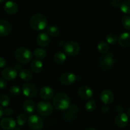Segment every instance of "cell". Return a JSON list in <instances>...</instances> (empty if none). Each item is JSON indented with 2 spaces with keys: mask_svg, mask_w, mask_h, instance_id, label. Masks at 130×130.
Masks as SVG:
<instances>
[{
  "mask_svg": "<svg viewBox=\"0 0 130 130\" xmlns=\"http://www.w3.org/2000/svg\"><path fill=\"white\" fill-rule=\"evenodd\" d=\"M6 60H5V58H2V57H0V68H2L6 66Z\"/></svg>",
  "mask_w": 130,
  "mask_h": 130,
  "instance_id": "cell-38",
  "label": "cell"
},
{
  "mask_svg": "<svg viewBox=\"0 0 130 130\" xmlns=\"http://www.w3.org/2000/svg\"><path fill=\"white\" fill-rule=\"evenodd\" d=\"M10 92L13 96H18L20 93V88L17 86H13L10 88Z\"/></svg>",
  "mask_w": 130,
  "mask_h": 130,
  "instance_id": "cell-33",
  "label": "cell"
},
{
  "mask_svg": "<svg viewBox=\"0 0 130 130\" xmlns=\"http://www.w3.org/2000/svg\"><path fill=\"white\" fill-rule=\"evenodd\" d=\"M10 104V99L8 96L5 94H3L0 96V104L3 107H7Z\"/></svg>",
  "mask_w": 130,
  "mask_h": 130,
  "instance_id": "cell-30",
  "label": "cell"
},
{
  "mask_svg": "<svg viewBox=\"0 0 130 130\" xmlns=\"http://www.w3.org/2000/svg\"><path fill=\"white\" fill-rule=\"evenodd\" d=\"M55 62H56L58 64H62L66 61V55L64 53L62 52H58L54 55L53 57Z\"/></svg>",
  "mask_w": 130,
  "mask_h": 130,
  "instance_id": "cell-22",
  "label": "cell"
},
{
  "mask_svg": "<svg viewBox=\"0 0 130 130\" xmlns=\"http://www.w3.org/2000/svg\"><path fill=\"white\" fill-rule=\"evenodd\" d=\"M129 118L125 113H120L116 116L115 119L116 125L119 128H123L126 126L128 123Z\"/></svg>",
  "mask_w": 130,
  "mask_h": 130,
  "instance_id": "cell-12",
  "label": "cell"
},
{
  "mask_svg": "<svg viewBox=\"0 0 130 130\" xmlns=\"http://www.w3.org/2000/svg\"><path fill=\"white\" fill-rule=\"evenodd\" d=\"M30 27L35 30H43L46 27L47 19L44 15L37 13L32 16L29 21Z\"/></svg>",
  "mask_w": 130,
  "mask_h": 130,
  "instance_id": "cell-2",
  "label": "cell"
},
{
  "mask_svg": "<svg viewBox=\"0 0 130 130\" xmlns=\"http://www.w3.org/2000/svg\"><path fill=\"white\" fill-rule=\"evenodd\" d=\"M15 57L19 62L22 63H28L32 59V54L27 48H19L15 53Z\"/></svg>",
  "mask_w": 130,
  "mask_h": 130,
  "instance_id": "cell-3",
  "label": "cell"
},
{
  "mask_svg": "<svg viewBox=\"0 0 130 130\" xmlns=\"http://www.w3.org/2000/svg\"><path fill=\"white\" fill-rule=\"evenodd\" d=\"M30 68H31V70L33 72L36 74H38L41 72L42 70H43V64L41 61H40L39 60L36 59L31 62Z\"/></svg>",
  "mask_w": 130,
  "mask_h": 130,
  "instance_id": "cell-20",
  "label": "cell"
},
{
  "mask_svg": "<svg viewBox=\"0 0 130 130\" xmlns=\"http://www.w3.org/2000/svg\"><path fill=\"white\" fill-rule=\"evenodd\" d=\"M10 1H11V0H10Z\"/></svg>",
  "mask_w": 130,
  "mask_h": 130,
  "instance_id": "cell-46",
  "label": "cell"
},
{
  "mask_svg": "<svg viewBox=\"0 0 130 130\" xmlns=\"http://www.w3.org/2000/svg\"><path fill=\"white\" fill-rule=\"evenodd\" d=\"M129 1H130V0H129Z\"/></svg>",
  "mask_w": 130,
  "mask_h": 130,
  "instance_id": "cell-47",
  "label": "cell"
},
{
  "mask_svg": "<svg viewBox=\"0 0 130 130\" xmlns=\"http://www.w3.org/2000/svg\"><path fill=\"white\" fill-rule=\"evenodd\" d=\"M102 111L104 113H107L109 111V107L107 105H105L102 108Z\"/></svg>",
  "mask_w": 130,
  "mask_h": 130,
  "instance_id": "cell-39",
  "label": "cell"
},
{
  "mask_svg": "<svg viewBox=\"0 0 130 130\" xmlns=\"http://www.w3.org/2000/svg\"><path fill=\"white\" fill-rule=\"evenodd\" d=\"M77 110H78V108L75 105H70L69 107V112L70 114H75V113L77 112Z\"/></svg>",
  "mask_w": 130,
  "mask_h": 130,
  "instance_id": "cell-34",
  "label": "cell"
},
{
  "mask_svg": "<svg viewBox=\"0 0 130 130\" xmlns=\"http://www.w3.org/2000/svg\"><path fill=\"white\" fill-rule=\"evenodd\" d=\"M28 124L29 127L34 130L42 129L44 125V122L41 118L37 115H31L28 119Z\"/></svg>",
  "mask_w": 130,
  "mask_h": 130,
  "instance_id": "cell-7",
  "label": "cell"
},
{
  "mask_svg": "<svg viewBox=\"0 0 130 130\" xmlns=\"http://www.w3.org/2000/svg\"><path fill=\"white\" fill-rule=\"evenodd\" d=\"M100 99L105 105H108L113 102L114 96L111 91L107 90H104L102 92L101 95H100Z\"/></svg>",
  "mask_w": 130,
  "mask_h": 130,
  "instance_id": "cell-14",
  "label": "cell"
},
{
  "mask_svg": "<svg viewBox=\"0 0 130 130\" xmlns=\"http://www.w3.org/2000/svg\"><path fill=\"white\" fill-rule=\"evenodd\" d=\"M5 0H0V3H3V1H5Z\"/></svg>",
  "mask_w": 130,
  "mask_h": 130,
  "instance_id": "cell-45",
  "label": "cell"
},
{
  "mask_svg": "<svg viewBox=\"0 0 130 130\" xmlns=\"http://www.w3.org/2000/svg\"><path fill=\"white\" fill-rule=\"evenodd\" d=\"M97 48L99 52L102 54H106L109 49V46L107 43L104 41H102L99 43L97 46Z\"/></svg>",
  "mask_w": 130,
  "mask_h": 130,
  "instance_id": "cell-25",
  "label": "cell"
},
{
  "mask_svg": "<svg viewBox=\"0 0 130 130\" xmlns=\"http://www.w3.org/2000/svg\"><path fill=\"white\" fill-rule=\"evenodd\" d=\"M38 113L42 116H49L53 112V108L52 104L48 101H41L37 105Z\"/></svg>",
  "mask_w": 130,
  "mask_h": 130,
  "instance_id": "cell-5",
  "label": "cell"
},
{
  "mask_svg": "<svg viewBox=\"0 0 130 130\" xmlns=\"http://www.w3.org/2000/svg\"><path fill=\"white\" fill-rule=\"evenodd\" d=\"M116 110L117 112L118 113H121L122 111L123 110V108L121 105H117L116 107Z\"/></svg>",
  "mask_w": 130,
  "mask_h": 130,
  "instance_id": "cell-40",
  "label": "cell"
},
{
  "mask_svg": "<svg viewBox=\"0 0 130 130\" xmlns=\"http://www.w3.org/2000/svg\"><path fill=\"white\" fill-rule=\"evenodd\" d=\"M106 40L109 44H114L118 41V38H117L116 35L115 34L110 33V34H109L106 36Z\"/></svg>",
  "mask_w": 130,
  "mask_h": 130,
  "instance_id": "cell-31",
  "label": "cell"
},
{
  "mask_svg": "<svg viewBox=\"0 0 130 130\" xmlns=\"http://www.w3.org/2000/svg\"><path fill=\"white\" fill-rule=\"evenodd\" d=\"M120 9L124 13H130V1H125L120 5Z\"/></svg>",
  "mask_w": 130,
  "mask_h": 130,
  "instance_id": "cell-27",
  "label": "cell"
},
{
  "mask_svg": "<svg viewBox=\"0 0 130 130\" xmlns=\"http://www.w3.org/2000/svg\"><path fill=\"white\" fill-rule=\"evenodd\" d=\"M3 114V108L0 106V118L2 117Z\"/></svg>",
  "mask_w": 130,
  "mask_h": 130,
  "instance_id": "cell-42",
  "label": "cell"
},
{
  "mask_svg": "<svg viewBox=\"0 0 130 130\" xmlns=\"http://www.w3.org/2000/svg\"><path fill=\"white\" fill-rule=\"evenodd\" d=\"M114 55L112 53H109L102 56L100 59V67L104 70H109L114 64Z\"/></svg>",
  "mask_w": 130,
  "mask_h": 130,
  "instance_id": "cell-6",
  "label": "cell"
},
{
  "mask_svg": "<svg viewBox=\"0 0 130 130\" xmlns=\"http://www.w3.org/2000/svg\"><path fill=\"white\" fill-rule=\"evenodd\" d=\"M34 55L38 59H43L46 56V52L43 48H37L34 51Z\"/></svg>",
  "mask_w": 130,
  "mask_h": 130,
  "instance_id": "cell-26",
  "label": "cell"
},
{
  "mask_svg": "<svg viewBox=\"0 0 130 130\" xmlns=\"http://www.w3.org/2000/svg\"><path fill=\"white\" fill-rule=\"evenodd\" d=\"M95 109H96V102L93 100L88 101L85 105V109L89 112H92Z\"/></svg>",
  "mask_w": 130,
  "mask_h": 130,
  "instance_id": "cell-28",
  "label": "cell"
},
{
  "mask_svg": "<svg viewBox=\"0 0 130 130\" xmlns=\"http://www.w3.org/2000/svg\"><path fill=\"white\" fill-rule=\"evenodd\" d=\"M11 30V27L10 23L5 20H0V36H8Z\"/></svg>",
  "mask_w": 130,
  "mask_h": 130,
  "instance_id": "cell-15",
  "label": "cell"
},
{
  "mask_svg": "<svg viewBox=\"0 0 130 130\" xmlns=\"http://www.w3.org/2000/svg\"><path fill=\"white\" fill-rule=\"evenodd\" d=\"M23 94L29 98H34L38 94V89L31 83H25L22 86Z\"/></svg>",
  "mask_w": 130,
  "mask_h": 130,
  "instance_id": "cell-8",
  "label": "cell"
},
{
  "mask_svg": "<svg viewBox=\"0 0 130 130\" xmlns=\"http://www.w3.org/2000/svg\"><path fill=\"white\" fill-rule=\"evenodd\" d=\"M24 109L27 113H32L35 109V104L32 100H26L24 103Z\"/></svg>",
  "mask_w": 130,
  "mask_h": 130,
  "instance_id": "cell-23",
  "label": "cell"
},
{
  "mask_svg": "<svg viewBox=\"0 0 130 130\" xmlns=\"http://www.w3.org/2000/svg\"><path fill=\"white\" fill-rule=\"evenodd\" d=\"M47 32H48V34L52 37H57L60 34L59 29L55 25H50L49 27H48Z\"/></svg>",
  "mask_w": 130,
  "mask_h": 130,
  "instance_id": "cell-24",
  "label": "cell"
},
{
  "mask_svg": "<svg viewBox=\"0 0 130 130\" xmlns=\"http://www.w3.org/2000/svg\"><path fill=\"white\" fill-rule=\"evenodd\" d=\"M36 40L37 43L39 46L42 47H45L49 44L50 39L48 34H47L46 33L42 32L38 34Z\"/></svg>",
  "mask_w": 130,
  "mask_h": 130,
  "instance_id": "cell-18",
  "label": "cell"
},
{
  "mask_svg": "<svg viewBox=\"0 0 130 130\" xmlns=\"http://www.w3.org/2000/svg\"><path fill=\"white\" fill-rule=\"evenodd\" d=\"M128 116L130 117V108H129V109L128 110Z\"/></svg>",
  "mask_w": 130,
  "mask_h": 130,
  "instance_id": "cell-44",
  "label": "cell"
},
{
  "mask_svg": "<svg viewBox=\"0 0 130 130\" xmlns=\"http://www.w3.org/2000/svg\"><path fill=\"white\" fill-rule=\"evenodd\" d=\"M0 125L5 130H12L16 127V122L12 118H5L1 120Z\"/></svg>",
  "mask_w": 130,
  "mask_h": 130,
  "instance_id": "cell-13",
  "label": "cell"
},
{
  "mask_svg": "<svg viewBox=\"0 0 130 130\" xmlns=\"http://www.w3.org/2000/svg\"><path fill=\"white\" fill-rule=\"evenodd\" d=\"M27 117L25 114H21L20 115L18 116L17 117V124L19 126H23L24 124H25V123L27 122Z\"/></svg>",
  "mask_w": 130,
  "mask_h": 130,
  "instance_id": "cell-32",
  "label": "cell"
},
{
  "mask_svg": "<svg viewBox=\"0 0 130 130\" xmlns=\"http://www.w3.org/2000/svg\"><path fill=\"white\" fill-rule=\"evenodd\" d=\"M121 23L124 29L130 30V15H125L121 20Z\"/></svg>",
  "mask_w": 130,
  "mask_h": 130,
  "instance_id": "cell-29",
  "label": "cell"
},
{
  "mask_svg": "<svg viewBox=\"0 0 130 130\" xmlns=\"http://www.w3.org/2000/svg\"><path fill=\"white\" fill-rule=\"evenodd\" d=\"M3 114L7 116H10L13 114V110L10 108H7L5 110H3Z\"/></svg>",
  "mask_w": 130,
  "mask_h": 130,
  "instance_id": "cell-35",
  "label": "cell"
},
{
  "mask_svg": "<svg viewBox=\"0 0 130 130\" xmlns=\"http://www.w3.org/2000/svg\"><path fill=\"white\" fill-rule=\"evenodd\" d=\"M78 95L83 100H89L93 95L91 88L88 86H82L78 90Z\"/></svg>",
  "mask_w": 130,
  "mask_h": 130,
  "instance_id": "cell-9",
  "label": "cell"
},
{
  "mask_svg": "<svg viewBox=\"0 0 130 130\" xmlns=\"http://www.w3.org/2000/svg\"><path fill=\"white\" fill-rule=\"evenodd\" d=\"M4 9L7 13L13 15L17 12L19 6H18L17 4L14 1H8L5 3V5H4Z\"/></svg>",
  "mask_w": 130,
  "mask_h": 130,
  "instance_id": "cell-17",
  "label": "cell"
},
{
  "mask_svg": "<svg viewBox=\"0 0 130 130\" xmlns=\"http://www.w3.org/2000/svg\"><path fill=\"white\" fill-rule=\"evenodd\" d=\"M17 71L12 67H6L3 70L1 74L4 79L8 81H11L17 76Z\"/></svg>",
  "mask_w": 130,
  "mask_h": 130,
  "instance_id": "cell-11",
  "label": "cell"
},
{
  "mask_svg": "<svg viewBox=\"0 0 130 130\" xmlns=\"http://www.w3.org/2000/svg\"><path fill=\"white\" fill-rule=\"evenodd\" d=\"M53 105L58 110H66L70 106V99L67 94L63 92L58 93L53 99Z\"/></svg>",
  "mask_w": 130,
  "mask_h": 130,
  "instance_id": "cell-1",
  "label": "cell"
},
{
  "mask_svg": "<svg viewBox=\"0 0 130 130\" xmlns=\"http://www.w3.org/2000/svg\"><path fill=\"white\" fill-rule=\"evenodd\" d=\"M86 130H96V129H95V128H87Z\"/></svg>",
  "mask_w": 130,
  "mask_h": 130,
  "instance_id": "cell-43",
  "label": "cell"
},
{
  "mask_svg": "<svg viewBox=\"0 0 130 130\" xmlns=\"http://www.w3.org/2000/svg\"><path fill=\"white\" fill-rule=\"evenodd\" d=\"M39 95L43 99L45 100H48L53 98V95H54V91L51 87L44 86L41 89Z\"/></svg>",
  "mask_w": 130,
  "mask_h": 130,
  "instance_id": "cell-16",
  "label": "cell"
},
{
  "mask_svg": "<svg viewBox=\"0 0 130 130\" xmlns=\"http://www.w3.org/2000/svg\"><path fill=\"white\" fill-rule=\"evenodd\" d=\"M111 5L113 7H118V6H120V2H119V0H112Z\"/></svg>",
  "mask_w": 130,
  "mask_h": 130,
  "instance_id": "cell-37",
  "label": "cell"
},
{
  "mask_svg": "<svg viewBox=\"0 0 130 130\" xmlns=\"http://www.w3.org/2000/svg\"><path fill=\"white\" fill-rule=\"evenodd\" d=\"M19 76L22 79L25 81H29L32 78V74L27 69H22L19 72Z\"/></svg>",
  "mask_w": 130,
  "mask_h": 130,
  "instance_id": "cell-21",
  "label": "cell"
},
{
  "mask_svg": "<svg viewBox=\"0 0 130 130\" xmlns=\"http://www.w3.org/2000/svg\"><path fill=\"white\" fill-rule=\"evenodd\" d=\"M15 69L17 71H20L22 69V66L20 64H16V66L15 67Z\"/></svg>",
  "mask_w": 130,
  "mask_h": 130,
  "instance_id": "cell-41",
  "label": "cell"
},
{
  "mask_svg": "<svg viewBox=\"0 0 130 130\" xmlns=\"http://www.w3.org/2000/svg\"><path fill=\"white\" fill-rule=\"evenodd\" d=\"M119 43L121 46L128 48L130 46V32H126L121 34L119 36Z\"/></svg>",
  "mask_w": 130,
  "mask_h": 130,
  "instance_id": "cell-19",
  "label": "cell"
},
{
  "mask_svg": "<svg viewBox=\"0 0 130 130\" xmlns=\"http://www.w3.org/2000/svg\"><path fill=\"white\" fill-rule=\"evenodd\" d=\"M65 53L68 55L73 57L77 55L80 51V46L75 41H69L63 46Z\"/></svg>",
  "mask_w": 130,
  "mask_h": 130,
  "instance_id": "cell-4",
  "label": "cell"
},
{
  "mask_svg": "<svg viewBox=\"0 0 130 130\" xmlns=\"http://www.w3.org/2000/svg\"><path fill=\"white\" fill-rule=\"evenodd\" d=\"M7 86V83L3 79H0V89L5 88Z\"/></svg>",
  "mask_w": 130,
  "mask_h": 130,
  "instance_id": "cell-36",
  "label": "cell"
},
{
  "mask_svg": "<svg viewBox=\"0 0 130 130\" xmlns=\"http://www.w3.org/2000/svg\"><path fill=\"white\" fill-rule=\"evenodd\" d=\"M76 79V76L72 72H66L63 73L62 76H60V81L61 83L63 85H72V83L75 82Z\"/></svg>",
  "mask_w": 130,
  "mask_h": 130,
  "instance_id": "cell-10",
  "label": "cell"
}]
</instances>
